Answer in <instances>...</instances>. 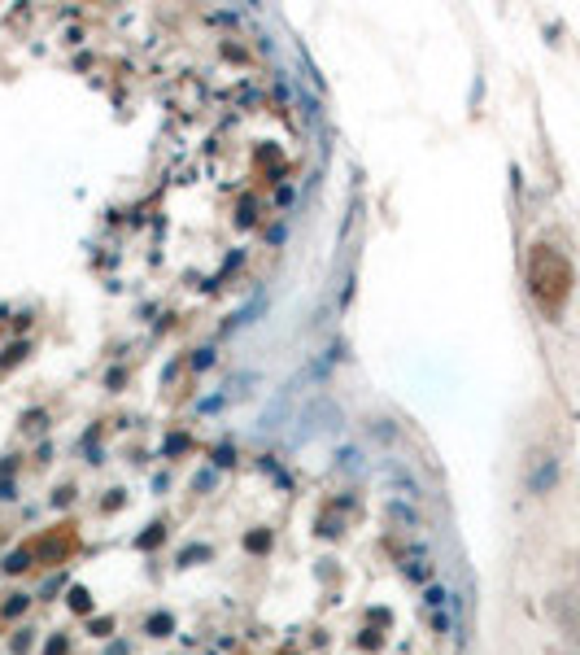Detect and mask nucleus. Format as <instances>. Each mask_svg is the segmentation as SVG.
Here are the masks:
<instances>
[{
  "mask_svg": "<svg viewBox=\"0 0 580 655\" xmlns=\"http://www.w3.org/2000/svg\"><path fill=\"white\" fill-rule=\"evenodd\" d=\"M389 516H393V520H402L406 529H419V516H414V511H410V507H406L402 498H393V502H389Z\"/></svg>",
  "mask_w": 580,
  "mask_h": 655,
  "instance_id": "f03ea898",
  "label": "nucleus"
},
{
  "mask_svg": "<svg viewBox=\"0 0 580 655\" xmlns=\"http://www.w3.org/2000/svg\"><path fill=\"white\" fill-rule=\"evenodd\" d=\"M528 293H533V302L545 310V315H554V310L567 302L572 293V267L567 258L550 245H537L533 254H528Z\"/></svg>",
  "mask_w": 580,
  "mask_h": 655,
  "instance_id": "f257e3e1",
  "label": "nucleus"
},
{
  "mask_svg": "<svg viewBox=\"0 0 580 655\" xmlns=\"http://www.w3.org/2000/svg\"><path fill=\"white\" fill-rule=\"evenodd\" d=\"M423 603H428V608H441V603H445V590H428Z\"/></svg>",
  "mask_w": 580,
  "mask_h": 655,
  "instance_id": "7ed1b4c3",
  "label": "nucleus"
}]
</instances>
